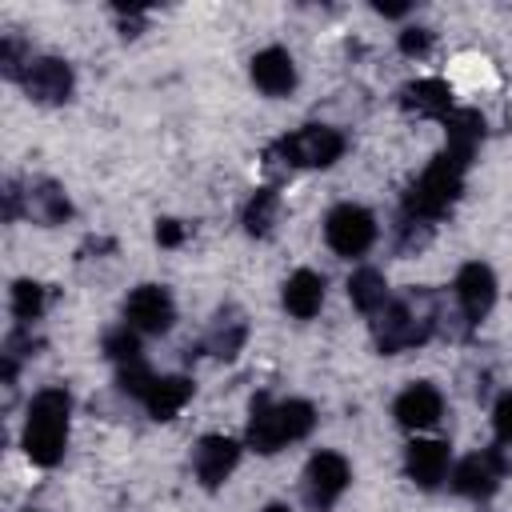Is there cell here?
Here are the masks:
<instances>
[{"label": "cell", "instance_id": "d6986e66", "mask_svg": "<svg viewBox=\"0 0 512 512\" xmlns=\"http://www.w3.org/2000/svg\"><path fill=\"white\" fill-rule=\"evenodd\" d=\"M400 104L408 112H416V116H448L452 112V88L444 80H436V76L412 80V84H404Z\"/></svg>", "mask_w": 512, "mask_h": 512}, {"label": "cell", "instance_id": "4316f807", "mask_svg": "<svg viewBox=\"0 0 512 512\" xmlns=\"http://www.w3.org/2000/svg\"><path fill=\"white\" fill-rule=\"evenodd\" d=\"M28 64H32V56L24 52L20 36H4V40H0V68H4V76H8V80H24Z\"/></svg>", "mask_w": 512, "mask_h": 512}, {"label": "cell", "instance_id": "83f0119b", "mask_svg": "<svg viewBox=\"0 0 512 512\" xmlns=\"http://www.w3.org/2000/svg\"><path fill=\"white\" fill-rule=\"evenodd\" d=\"M152 372H148V364L144 360H132V364H120V376H116V384L128 392V396H136V400H144L148 396V388H152Z\"/></svg>", "mask_w": 512, "mask_h": 512}, {"label": "cell", "instance_id": "4dcf8cb0", "mask_svg": "<svg viewBox=\"0 0 512 512\" xmlns=\"http://www.w3.org/2000/svg\"><path fill=\"white\" fill-rule=\"evenodd\" d=\"M156 240H160L164 248L184 244V224H180V220H160V224H156Z\"/></svg>", "mask_w": 512, "mask_h": 512}, {"label": "cell", "instance_id": "4fadbf2b", "mask_svg": "<svg viewBox=\"0 0 512 512\" xmlns=\"http://www.w3.org/2000/svg\"><path fill=\"white\" fill-rule=\"evenodd\" d=\"M396 420L404 424V428H428V424H436L440 420V412H444V396L428 384V380H416V384H408L400 396H396Z\"/></svg>", "mask_w": 512, "mask_h": 512}, {"label": "cell", "instance_id": "f546056e", "mask_svg": "<svg viewBox=\"0 0 512 512\" xmlns=\"http://www.w3.org/2000/svg\"><path fill=\"white\" fill-rule=\"evenodd\" d=\"M428 44H432V32H428V28H408V32H400V52H404V56H424Z\"/></svg>", "mask_w": 512, "mask_h": 512}, {"label": "cell", "instance_id": "3957f363", "mask_svg": "<svg viewBox=\"0 0 512 512\" xmlns=\"http://www.w3.org/2000/svg\"><path fill=\"white\" fill-rule=\"evenodd\" d=\"M460 188H464V164L452 160L448 152H440V156L420 172V180L408 188V196H404V216H408V220H420V224H432V220H440V216L456 204Z\"/></svg>", "mask_w": 512, "mask_h": 512}, {"label": "cell", "instance_id": "277c9868", "mask_svg": "<svg viewBox=\"0 0 512 512\" xmlns=\"http://www.w3.org/2000/svg\"><path fill=\"white\" fill-rule=\"evenodd\" d=\"M272 152H280L296 168H328L344 156V136L328 124H304L292 136H284Z\"/></svg>", "mask_w": 512, "mask_h": 512}, {"label": "cell", "instance_id": "8fae6325", "mask_svg": "<svg viewBox=\"0 0 512 512\" xmlns=\"http://www.w3.org/2000/svg\"><path fill=\"white\" fill-rule=\"evenodd\" d=\"M240 460V444L228 436H204L196 444V476L204 488H220Z\"/></svg>", "mask_w": 512, "mask_h": 512}, {"label": "cell", "instance_id": "7c38bea8", "mask_svg": "<svg viewBox=\"0 0 512 512\" xmlns=\"http://www.w3.org/2000/svg\"><path fill=\"white\" fill-rule=\"evenodd\" d=\"M20 208H24L28 220H36V224H44V228L72 216V204H68V196H64V188H60L56 180H32V184L20 192Z\"/></svg>", "mask_w": 512, "mask_h": 512}, {"label": "cell", "instance_id": "52a82bcc", "mask_svg": "<svg viewBox=\"0 0 512 512\" xmlns=\"http://www.w3.org/2000/svg\"><path fill=\"white\" fill-rule=\"evenodd\" d=\"M504 472H508V460H504L500 448L472 452V456H464V460L456 464V472H452V488H456L460 496H468V500H484V496H492V492L500 488Z\"/></svg>", "mask_w": 512, "mask_h": 512}, {"label": "cell", "instance_id": "8992f818", "mask_svg": "<svg viewBox=\"0 0 512 512\" xmlns=\"http://www.w3.org/2000/svg\"><path fill=\"white\" fill-rule=\"evenodd\" d=\"M348 480H352V468L340 452H316L304 468V496L316 512H328L344 496Z\"/></svg>", "mask_w": 512, "mask_h": 512}, {"label": "cell", "instance_id": "6da1fadb", "mask_svg": "<svg viewBox=\"0 0 512 512\" xmlns=\"http://www.w3.org/2000/svg\"><path fill=\"white\" fill-rule=\"evenodd\" d=\"M436 320H440L436 304H432L428 296H420V292H408V296H400V300H388V304L376 312V324H372L376 348H380L384 356H396V352H404V348H416V344H424V340L432 336Z\"/></svg>", "mask_w": 512, "mask_h": 512}, {"label": "cell", "instance_id": "5bb4252c", "mask_svg": "<svg viewBox=\"0 0 512 512\" xmlns=\"http://www.w3.org/2000/svg\"><path fill=\"white\" fill-rule=\"evenodd\" d=\"M252 84L264 92V96H284L292 92L296 84V64L284 48H264L252 56Z\"/></svg>", "mask_w": 512, "mask_h": 512}, {"label": "cell", "instance_id": "1f68e13d", "mask_svg": "<svg viewBox=\"0 0 512 512\" xmlns=\"http://www.w3.org/2000/svg\"><path fill=\"white\" fill-rule=\"evenodd\" d=\"M376 12H380V16H404V12H408V4H384V0H380V4H376Z\"/></svg>", "mask_w": 512, "mask_h": 512}, {"label": "cell", "instance_id": "484cf974", "mask_svg": "<svg viewBox=\"0 0 512 512\" xmlns=\"http://www.w3.org/2000/svg\"><path fill=\"white\" fill-rule=\"evenodd\" d=\"M104 352L116 360V364H132V360H140V340H136V328H112L108 336H104Z\"/></svg>", "mask_w": 512, "mask_h": 512}, {"label": "cell", "instance_id": "2e32d148", "mask_svg": "<svg viewBox=\"0 0 512 512\" xmlns=\"http://www.w3.org/2000/svg\"><path fill=\"white\" fill-rule=\"evenodd\" d=\"M404 468L420 488H436L448 476V444L444 440H412Z\"/></svg>", "mask_w": 512, "mask_h": 512}, {"label": "cell", "instance_id": "7402d4cb", "mask_svg": "<svg viewBox=\"0 0 512 512\" xmlns=\"http://www.w3.org/2000/svg\"><path fill=\"white\" fill-rule=\"evenodd\" d=\"M348 300L360 308V312H380L388 304V280L376 272V268H356L348 276Z\"/></svg>", "mask_w": 512, "mask_h": 512}, {"label": "cell", "instance_id": "44dd1931", "mask_svg": "<svg viewBox=\"0 0 512 512\" xmlns=\"http://www.w3.org/2000/svg\"><path fill=\"white\" fill-rule=\"evenodd\" d=\"M188 400H192V380L188 376H160V380H152V388L144 396V408H148L152 420H172Z\"/></svg>", "mask_w": 512, "mask_h": 512}, {"label": "cell", "instance_id": "603a6c76", "mask_svg": "<svg viewBox=\"0 0 512 512\" xmlns=\"http://www.w3.org/2000/svg\"><path fill=\"white\" fill-rule=\"evenodd\" d=\"M276 208H280L276 188H256L252 200L244 204V232L248 236H268V228L276 220Z\"/></svg>", "mask_w": 512, "mask_h": 512}, {"label": "cell", "instance_id": "ba28073f", "mask_svg": "<svg viewBox=\"0 0 512 512\" xmlns=\"http://www.w3.org/2000/svg\"><path fill=\"white\" fill-rule=\"evenodd\" d=\"M172 320H176V304H172L168 288H160V284H140L124 304V324L136 332L160 336L172 328Z\"/></svg>", "mask_w": 512, "mask_h": 512}, {"label": "cell", "instance_id": "f1b7e54d", "mask_svg": "<svg viewBox=\"0 0 512 512\" xmlns=\"http://www.w3.org/2000/svg\"><path fill=\"white\" fill-rule=\"evenodd\" d=\"M492 428H496V440L512 444V392H504L492 408Z\"/></svg>", "mask_w": 512, "mask_h": 512}, {"label": "cell", "instance_id": "cb8c5ba5", "mask_svg": "<svg viewBox=\"0 0 512 512\" xmlns=\"http://www.w3.org/2000/svg\"><path fill=\"white\" fill-rule=\"evenodd\" d=\"M276 412H280V432H284V444L304 440V436L312 432V424H316V408H312L308 400H284V404H276Z\"/></svg>", "mask_w": 512, "mask_h": 512}, {"label": "cell", "instance_id": "7a4b0ae2", "mask_svg": "<svg viewBox=\"0 0 512 512\" xmlns=\"http://www.w3.org/2000/svg\"><path fill=\"white\" fill-rule=\"evenodd\" d=\"M68 392L64 388H44L32 396L28 404V424H24V452L32 464L52 468L64 456V440H68Z\"/></svg>", "mask_w": 512, "mask_h": 512}, {"label": "cell", "instance_id": "e0dca14e", "mask_svg": "<svg viewBox=\"0 0 512 512\" xmlns=\"http://www.w3.org/2000/svg\"><path fill=\"white\" fill-rule=\"evenodd\" d=\"M244 340H248V320H244V312H240V308H220V312L212 316V324H208L204 348H208L212 356H220V360H232V356L244 348Z\"/></svg>", "mask_w": 512, "mask_h": 512}, {"label": "cell", "instance_id": "9c48e42d", "mask_svg": "<svg viewBox=\"0 0 512 512\" xmlns=\"http://www.w3.org/2000/svg\"><path fill=\"white\" fill-rule=\"evenodd\" d=\"M456 300H460V312H464L472 324L484 320V316L492 312V304H496V276H492V268L480 264V260L464 264V268L456 272Z\"/></svg>", "mask_w": 512, "mask_h": 512}, {"label": "cell", "instance_id": "9a60e30c", "mask_svg": "<svg viewBox=\"0 0 512 512\" xmlns=\"http://www.w3.org/2000/svg\"><path fill=\"white\" fill-rule=\"evenodd\" d=\"M444 124H448V148L444 152L468 168L476 148H480V140H484V116L476 108H452L444 116Z\"/></svg>", "mask_w": 512, "mask_h": 512}, {"label": "cell", "instance_id": "d6a6232c", "mask_svg": "<svg viewBox=\"0 0 512 512\" xmlns=\"http://www.w3.org/2000/svg\"><path fill=\"white\" fill-rule=\"evenodd\" d=\"M264 512H288V508H284V504H268Z\"/></svg>", "mask_w": 512, "mask_h": 512}, {"label": "cell", "instance_id": "ac0fdd59", "mask_svg": "<svg viewBox=\"0 0 512 512\" xmlns=\"http://www.w3.org/2000/svg\"><path fill=\"white\" fill-rule=\"evenodd\" d=\"M324 304V276L312 272V268H300L284 280V308L296 316V320H312Z\"/></svg>", "mask_w": 512, "mask_h": 512}, {"label": "cell", "instance_id": "ffe728a7", "mask_svg": "<svg viewBox=\"0 0 512 512\" xmlns=\"http://www.w3.org/2000/svg\"><path fill=\"white\" fill-rule=\"evenodd\" d=\"M248 448L272 456L284 448V432H280V412L268 396H256L252 400V416H248Z\"/></svg>", "mask_w": 512, "mask_h": 512}, {"label": "cell", "instance_id": "d4e9b609", "mask_svg": "<svg viewBox=\"0 0 512 512\" xmlns=\"http://www.w3.org/2000/svg\"><path fill=\"white\" fill-rule=\"evenodd\" d=\"M44 312V284H36V280H16L12 284V316L16 320H36Z\"/></svg>", "mask_w": 512, "mask_h": 512}, {"label": "cell", "instance_id": "5b68a950", "mask_svg": "<svg viewBox=\"0 0 512 512\" xmlns=\"http://www.w3.org/2000/svg\"><path fill=\"white\" fill-rule=\"evenodd\" d=\"M324 240L336 256H360L376 240V220L360 204H336L324 220Z\"/></svg>", "mask_w": 512, "mask_h": 512}, {"label": "cell", "instance_id": "30bf717a", "mask_svg": "<svg viewBox=\"0 0 512 512\" xmlns=\"http://www.w3.org/2000/svg\"><path fill=\"white\" fill-rule=\"evenodd\" d=\"M24 88L40 104H64L72 96V68L64 60H56V56H40V60L28 64Z\"/></svg>", "mask_w": 512, "mask_h": 512}]
</instances>
